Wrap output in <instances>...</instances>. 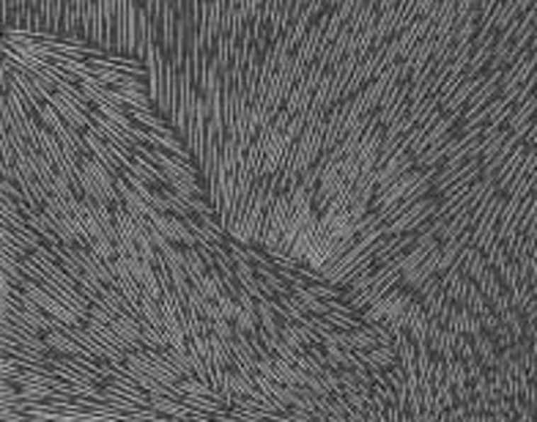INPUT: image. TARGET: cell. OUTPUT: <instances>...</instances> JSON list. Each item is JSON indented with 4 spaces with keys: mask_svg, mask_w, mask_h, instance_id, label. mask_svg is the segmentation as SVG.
<instances>
[{
    "mask_svg": "<svg viewBox=\"0 0 537 422\" xmlns=\"http://www.w3.org/2000/svg\"><path fill=\"white\" fill-rule=\"evenodd\" d=\"M77 181L85 190V195L91 200H96V203H110V200L118 198L115 195V184H113V176H110L107 165H102L99 159L85 156L80 170H77Z\"/></svg>",
    "mask_w": 537,
    "mask_h": 422,
    "instance_id": "obj_1",
    "label": "cell"
},
{
    "mask_svg": "<svg viewBox=\"0 0 537 422\" xmlns=\"http://www.w3.org/2000/svg\"><path fill=\"white\" fill-rule=\"evenodd\" d=\"M406 168H412V156L406 154V148H400L387 159L384 168H375V187H390L400 176H406Z\"/></svg>",
    "mask_w": 537,
    "mask_h": 422,
    "instance_id": "obj_3",
    "label": "cell"
},
{
    "mask_svg": "<svg viewBox=\"0 0 537 422\" xmlns=\"http://www.w3.org/2000/svg\"><path fill=\"white\" fill-rule=\"evenodd\" d=\"M373 316L384 318V321H400V318L406 316V302H403L400 296H387L384 302L375 304Z\"/></svg>",
    "mask_w": 537,
    "mask_h": 422,
    "instance_id": "obj_4",
    "label": "cell"
},
{
    "mask_svg": "<svg viewBox=\"0 0 537 422\" xmlns=\"http://www.w3.org/2000/svg\"><path fill=\"white\" fill-rule=\"evenodd\" d=\"M148 222L162 233L167 241H186V244H192V241H195L184 225H181L176 217L165 214V211H151V214H148Z\"/></svg>",
    "mask_w": 537,
    "mask_h": 422,
    "instance_id": "obj_2",
    "label": "cell"
},
{
    "mask_svg": "<svg viewBox=\"0 0 537 422\" xmlns=\"http://www.w3.org/2000/svg\"><path fill=\"white\" fill-rule=\"evenodd\" d=\"M113 329H115V332H118L124 340H129V343H132V340H137V326H135L132 321H126V318L113 321Z\"/></svg>",
    "mask_w": 537,
    "mask_h": 422,
    "instance_id": "obj_5",
    "label": "cell"
}]
</instances>
